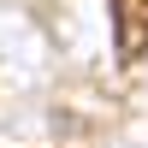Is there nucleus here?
<instances>
[{"mask_svg": "<svg viewBox=\"0 0 148 148\" xmlns=\"http://www.w3.org/2000/svg\"><path fill=\"white\" fill-rule=\"evenodd\" d=\"M113 47L125 65L148 53V0H113Z\"/></svg>", "mask_w": 148, "mask_h": 148, "instance_id": "f257e3e1", "label": "nucleus"}]
</instances>
